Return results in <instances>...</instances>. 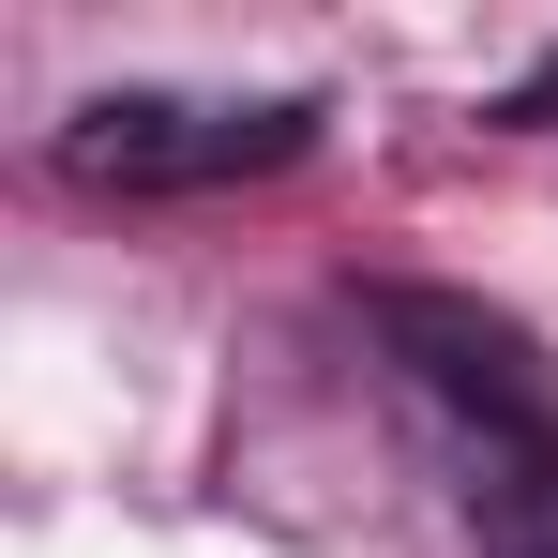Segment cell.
I'll use <instances>...</instances> for the list:
<instances>
[{
    "mask_svg": "<svg viewBox=\"0 0 558 558\" xmlns=\"http://www.w3.org/2000/svg\"><path fill=\"white\" fill-rule=\"evenodd\" d=\"M317 106H227V92H92L61 121V182L92 196H196V182H257V167H302Z\"/></svg>",
    "mask_w": 558,
    "mask_h": 558,
    "instance_id": "1",
    "label": "cell"
},
{
    "mask_svg": "<svg viewBox=\"0 0 558 558\" xmlns=\"http://www.w3.org/2000/svg\"><path fill=\"white\" fill-rule=\"evenodd\" d=\"M377 332L423 363V392H453L483 438H558V377H544V348H529L498 302H453V287H377Z\"/></svg>",
    "mask_w": 558,
    "mask_h": 558,
    "instance_id": "2",
    "label": "cell"
},
{
    "mask_svg": "<svg viewBox=\"0 0 558 558\" xmlns=\"http://www.w3.org/2000/svg\"><path fill=\"white\" fill-rule=\"evenodd\" d=\"M468 544H483V558H558V438H483Z\"/></svg>",
    "mask_w": 558,
    "mask_h": 558,
    "instance_id": "3",
    "label": "cell"
},
{
    "mask_svg": "<svg viewBox=\"0 0 558 558\" xmlns=\"http://www.w3.org/2000/svg\"><path fill=\"white\" fill-rule=\"evenodd\" d=\"M513 121H558V61H544V76H529V92H513Z\"/></svg>",
    "mask_w": 558,
    "mask_h": 558,
    "instance_id": "4",
    "label": "cell"
}]
</instances>
